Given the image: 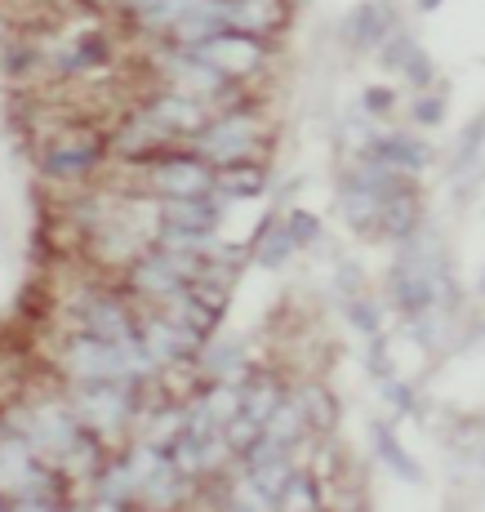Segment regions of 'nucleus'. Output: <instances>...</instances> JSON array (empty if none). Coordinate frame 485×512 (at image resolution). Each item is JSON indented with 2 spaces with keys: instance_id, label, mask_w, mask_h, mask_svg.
I'll list each match as a JSON object with an SVG mask.
<instances>
[{
  "instance_id": "412c9836",
  "label": "nucleus",
  "mask_w": 485,
  "mask_h": 512,
  "mask_svg": "<svg viewBox=\"0 0 485 512\" xmlns=\"http://www.w3.org/2000/svg\"><path fill=\"white\" fill-rule=\"evenodd\" d=\"M419 223H423V205H419V192L410 187V192L379 201V232H374V241H405Z\"/></svg>"
},
{
  "instance_id": "b1692460",
  "label": "nucleus",
  "mask_w": 485,
  "mask_h": 512,
  "mask_svg": "<svg viewBox=\"0 0 485 512\" xmlns=\"http://www.w3.org/2000/svg\"><path fill=\"white\" fill-rule=\"evenodd\" d=\"M290 472H294V455H276V459H263V464H241V477L250 481V490L263 499L267 508H276V499H281Z\"/></svg>"
},
{
  "instance_id": "2eb2a0df",
  "label": "nucleus",
  "mask_w": 485,
  "mask_h": 512,
  "mask_svg": "<svg viewBox=\"0 0 485 512\" xmlns=\"http://www.w3.org/2000/svg\"><path fill=\"white\" fill-rule=\"evenodd\" d=\"M272 187L267 161H223L214 165V196L219 201H259Z\"/></svg>"
},
{
  "instance_id": "473e14b6",
  "label": "nucleus",
  "mask_w": 485,
  "mask_h": 512,
  "mask_svg": "<svg viewBox=\"0 0 485 512\" xmlns=\"http://www.w3.org/2000/svg\"><path fill=\"white\" fill-rule=\"evenodd\" d=\"M397 90L392 85H365L361 98H356V112L365 116V121H383V116L397 112Z\"/></svg>"
},
{
  "instance_id": "5701e85b",
  "label": "nucleus",
  "mask_w": 485,
  "mask_h": 512,
  "mask_svg": "<svg viewBox=\"0 0 485 512\" xmlns=\"http://www.w3.org/2000/svg\"><path fill=\"white\" fill-rule=\"evenodd\" d=\"M263 432L276 441V446L290 450V455H294L299 446H308V437H312V432H308V419H303V410L294 406L290 392H285V397L272 406V415L263 419Z\"/></svg>"
},
{
  "instance_id": "7ed1b4c3",
  "label": "nucleus",
  "mask_w": 485,
  "mask_h": 512,
  "mask_svg": "<svg viewBox=\"0 0 485 512\" xmlns=\"http://www.w3.org/2000/svg\"><path fill=\"white\" fill-rule=\"evenodd\" d=\"M112 139L98 130H63L41 147V174L54 183H89L103 170Z\"/></svg>"
},
{
  "instance_id": "393cba45",
  "label": "nucleus",
  "mask_w": 485,
  "mask_h": 512,
  "mask_svg": "<svg viewBox=\"0 0 485 512\" xmlns=\"http://www.w3.org/2000/svg\"><path fill=\"white\" fill-rule=\"evenodd\" d=\"M276 508H325V486L316 481V472L308 464H294L290 472V481H285V490H281V499H276Z\"/></svg>"
},
{
  "instance_id": "bb28decb",
  "label": "nucleus",
  "mask_w": 485,
  "mask_h": 512,
  "mask_svg": "<svg viewBox=\"0 0 485 512\" xmlns=\"http://www.w3.org/2000/svg\"><path fill=\"white\" fill-rule=\"evenodd\" d=\"M281 223H285V232H290L294 250H316V245L325 241V219L321 214H312L308 205H285Z\"/></svg>"
},
{
  "instance_id": "f8f14e48",
  "label": "nucleus",
  "mask_w": 485,
  "mask_h": 512,
  "mask_svg": "<svg viewBox=\"0 0 485 512\" xmlns=\"http://www.w3.org/2000/svg\"><path fill=\"white\" fill-rule=\"evenodd\" d=\"M392 27H401V23H397V9H392L388 0H361V5H352L348 14H343L339 36L348 49H356V54H374V49L388 41Z\"/></svg>"
},
{
  "instance_id": "a211bd4d",
  "label": "nucleus",
  "mask_w": 485,
  "mask_h": 512,
  "mask_svg": "<svg viewBox=\"0 0 485 512\" xmlns=\"http://www.w3.org/2000/svg\"><path fill=\"white\" fill-rule=\"evenodd\" d=\"M370 446H374V455H379V464L388 468L392 477H401L405 486H423V481H428V472H423L419 459L401 446V437L392 432V423H383V419L370 423Z\"/></svg>"
},
{
  "instance_id": "6ab92c4d",
  "label": "nucleus",
  "mask_w": 485,
  "mask_h": 512,
  "mask_svg": "<svg viewBox=\"0 0 485 512\" xmlns=\"http://www.w3.org/2000/svg\"><path fill=\"white\" fill-rule=\"evenodd\" d=\"M339 219L352 228V236L374 241V232H379V196L365 192L361 183H352L348 174H343L339 179Z\"/></svg>"
},
{
  "instance_id": "4468645a",
  "label": "nucleus",
  "mask_w": 485,
  "mask_h": 512,
  "mask_svg": "<svg viewBox=\"0 0 485 512\" xmlns=\"http://www.w3.org/2000/svg\"><path fill=\"white\" fill-rule=\"evenodd\" d=\"M156 219L187 228V232H219L223 201L214 192L210 196H156Z\"/></svg>"
},
{
  "instance_id": "c9c22d12",
  "label": "nucleus",
  "mask_w": 485,
  "mask_h": 512,
  "mask_svg": "<svg viewBox=\"0 0 485 512\" xmlns=\"http://www.w3.org/2000/svg\"><path fill=\"white\" fill-rule=\"evenodd\" d=\"M361 361H365V374H370V379H383V374L397 370V366H392V348H388V339H383V334H370Z\"/></svg>"
},
{
  "instance_id": "9b49d317",
  "label": "nucleus",
  "mask_w": 485,
  "mask_h": 512,
  "mask_svg": "<svg viewBox=\"0 0 485 512\" xmlns=\"http://www.w3.org/2000/svg\"><path fill=\"white\" fill-rule=\"evenodd\" d=\"M112 58H116L112 36L98 32V27H81V36H72V41L58 49L54 58H45V63L54 67L63 81H76V76L85 81V76H94V72H107Z\"/></svg>"
},
{
  "instance_id": "39448f33",
  "label": "nucleus",
  "mask_w": 485,
  "mask_h": 512,
  "mask_svg": "<svg viewBox=\"0 0 485 512\" xmlns=\"http://www.w3.org/2000/svg\"><path fill=\"white\" fill-rule=\"evenodd\" d=\"M58 366H63L67 379H138L130 366V348L125 339H98L89 330H72L63 339V352H58ZM147 383V379H143Z\"/></svg>"
},
{
  "instance_id": "423d86ee",
  "label": "nucleus",
  "mask_w": 485,
  "mask_h": 512,
  "mask_svg": "<svg viewBox=\"0 0 485 512\" xmlns=\"http://www.w3.org/2000/svg\"><path fill=\"white\" fill-rule=\"evenodd\" d=\"M192 54L205 58V63H210L219 76H227L232 85H245V81H254V76L267 67V58H272V45H267V36L236 32V27H219V32L205 36V41L196 45Z\"/></svg>"
},
{
  "instance_id": "f257e3e1",
  "label": "nucleus",
  "mask_w": 485,
  "mask_h": 512,
  "mask_svg": "<svg viewBox=\"0 0 485 512\" xmlns=\"http://www.w3.org/2000/svg\"><path fill=\"white\" fill-rule=\"evenodd\" d=\"M147 392H152V383L143 379H67L63 397L85 428H94L103 441H112L138 428Z\"/></svg>"
},
{
  "instance_id": "c85d7f7f",
  "label": "nucleus",
  "mask_w": 485,
  "mask_h": 512,
  "mask_svg": "<svg viewBox=\"0 0 485 512\" xmlns=\"http://www.w3.org/2000/svg\"><path fill=\"white\" fill-rule=\"evenodd\" d=\"M374 383H379V397L388 401L392 415H397V419H405V415H414V410H419V392H414V383H410V379H401L397 370L383 374V379H374Z\"/></svg>"
},
{
  "instance_id": "4be33fe9",
  "label": "nucleus",
  "mask_w": 485,
  "mask_h": 512,
  "mask_svg": "<svg viewBox=\"0 0 485 512\" xmlns=\"http://www.w3.org/2000/svg\"><path fill=\"white\" fill-rule=\"evenodd\" d=\"M294 254H299V250H294V241H290V232H285L281 214H267V219L259 223V232H254L250 263H259V268H267V272H281Z\"/></svg>"
},
{
  "instance_id": "72a5a7b5",
  "label": "nucleus",
  "mask_w": 485,
  "mask_h": 512,
  "mask_svg": "<svg viewBox=\"0 0 485 512\" xmlns=\"http://www.w3.org/2000/svg\"><path fill=\"white\" fill-rule=\"evenodd\" d=\"M481 130H485V121H481V116H472V125L459 134V161H454V174L477 170V161H481Z\"/></svg>"
},
{
  "instance_id": "0eeeda50",
  "label": "nucleus",
  "mask_w": 485,
  "mask_h": 512,
  "mask_svg": "<svg viewBox=\"0 0 485 512\" xmlns=\"http://www.w3.org/2000/svg\"><path fill=\"white\" fill-rule=\"evenodd\" d=\"M67 312H72V330H89V334H98V339L121 343L138 330V312L130 303H125L116 290H98V285H89Z\"/></svg>"
},
{
  "instance_id": "f3484780",
  "label": "nucleus",
  "mask_w": 485,
  "mask_h": 512,
  "mask_svg": "<svg viewBox=\"0 0 485 512\" xmlns=\"http://www.w3.org/2000/svg\"><path fill=\"white\" fill-rule=\"evenodd\" d=\"M192 366L201 379H227V383H236L245 374V366H250V348H245L241 339H205L201 348H196V357H192Z\"/></svg>"
},
{
  "instance_id": "7c9ffc66",
  "label": "nucleus",
  "mask_w": 485,
  "mask_h": 512,
  "mask_svg": "<svg viewBox=\"0 0 485 512\" xmlns=\"http://www.w3.org/2000/svg\"><path fill=\"white\" fill-rule=\"evenodd\" d=\"M41 63H45V49L41 45H9L5 54H0V72H5L9 81H23V76H32Z\"/></svg>"
},
{
  "instance_id": "2f4dec72",
  "label": "nucleus",
  "mask_w": 485,
  "mask_h": 512,
  "mask_svg": "<svg viewBox=\"0 0 485 512\" xmlns=\"http://www.w3.org/2000/svg\"><path fill=\"white\" fill-rule=\"evenodd\" d=\"M223 441H227V450H232V459H241L245 450L254 446V441H259V432H263V423L259 419H250V415H232L223 423Z\"/></svg>"
},
{
  "instance_id": "6e6552de",
  "label": "nucleus",
  "mask_w": 485,
  "mask_h": 512,
  "mask_svg": "<svg viewBox=\"0 0 485 512\" xmlns=\"http://www.w3.org/2000/svg\"><path fill=\"white\" fill-rule=\"evenodd\" d=\"M143 112L152 116L156 125H161L165 134H170L174 143H192L196 134L210 125V116H214V103H205V98H196V94H183V90H156L152 98L143 103Z\"/></svg>"
},
{
  "instance_id": "f03ea898",
  "label": "nucleus",
  "mask_w": 485,
  "mask_h": 512,
  "mask_svg": "<svg viewBox=\"0 0 485 512\" xmlns=\"http://www.w3.org/2000/svg\"><path fill=\"white\" fill-rule=\"evenodd\" d=\"M267 121L254 103H223L210 116L201 134L192 139V152H201L210 165L223 161H263Z\"/></svg>"
},
{
  "instance_id": "ddd939ff",
  "label": "nucleus",
  "mask_w": 485,
  "mask_h": 512,
  "mask_svg": "<svg viewBox=\"0 0 485 512\" xmlns=\"http://www.w3.org/2000/svg\"><path fill=\"white\" fill-rule=\"evenodd\" d=\"M374 54H383V67L397 72L405 85H414V90H428V85L437 81V63H432V54L414 41L405 27H392L388 41L374 49Z\"/></svg>"
},
{
  "instance_id": "c756f323",
  "label": "nucleus",
  "mask_w": 485,
  "mask_h": 512,
  "mask_svg": "<svg viewBox=\"0 0 485 512\" xmlns=\"http://www.w3.org/2000/svg\"><path fill=\"white\" fill-rule=\"evenodd\" d=\"M445 112H450V98H445V90H419V98L410 103V116L419 130H441L445 125Z\"/></svg>"
},
{
  "instance_id": "4c0bfd02",
  "label": "nucleus",
  "mask_w": 485,
  "mask_h": 512,
  "mask_svg": "<svg viewBox=\"0 0 485 512\" xmlns=\"http://www.w3.org/2000/svg\"><path fill=\"white\" fill-rule=\"evenodd\" d=\"M0 512H9V499L5 495H0Z\"/></svg>"
},
{
  "instance_id": "20e7f679",
  "label": "nucleus",
  "mask_w": 485,
  "mask_h": 512,
  "mask_svg": "<svg viewBox=\"0 0 485 512\" xmlns=\"http://www.w3.org/2000/svg\"><path fill=\"white\" fill-rule=\"evenodd\" d=\"M143 170V192L152 196H210L214 192V165L192 147H165Z\"/></svg>"
},
{
  "instance_id": "aec40b11",
  "label": "nucleus",
  "mask_w": 485,
  "mask_h": 512,
  "mask_svg": "<svg viewBox=\"0 0 485 512\" xmlns=\"http://www.w3.org/2000/svg\"><path fill=\"white\" fill-rule=\"evenodd\" d=\"M236 388H241V415H250L259 423L272 415V406L290 392L272 370H254V366H245V374L236 379Z\"/></svg>"
},
{
  "instance_id": "cd10ccee",
  "label": "nucleus",
  "mask_w": 485,
  "mask_h": 512,
  "mask_svg": "<svg viewBox=\"0 0 485 512\" xmlns=\"http://www.w3.org/2000/svg\"><path fill=\"white\" fill-rule=\"evenodd\" d=\"M348 303V326L356 334H383V326H388V312H383V303L379 299H370V294H356V299H343Z\"/></svg>"
},
{
  "instance_id": "dca6fc26",
  "label": "nucleus",
  "mask_w": 485,
  "mask_h": 512,
  "mask_svg": "<svg viewBox=\"0 0 485 512\" xmlns=\"http://www.w3.org/2000/svg\"><path fill=\"white\" fill-rule=\"evenodd\" d=\"M290 397H294V406L303 410V419H308V432H312V437H330V432L339 428V419H343V401L330 392V383H321V379L294 383Z\"/></svg>"
},
{
  "instance_id": "f704fd0d",
  "label": "nucleus",
  "mask_w": 485,
  "mask_h": 512,
  "mask_svg": "<svg viewBox=\"0 0 485 512\" xmlns=\"http://www.w3.org/2000/svg\"><path fill=\"white\" fill-rule=\"evenodd\" d=\"M334 294H339V299H356V294H365V268L356 259L334 263Z\"/></svg>"
},
{
  "instance_id": "9d476101",
  "label": "nucleus",
  "mask_w": 485,
  "mask_h": 512,
  "mask_svg": "<svg viewBox=\"0 0 485 512\" xmlns=\"http://www.w3.org/2000/svg\"><path fill=\"white\" fill-rule=\"evenodd\" d=\"M361 156L388 165V170L405 174V179H423V174L437 165V152H432V143H423L419 134H401V130H374V139L365 143Z\"/></svg>"
},
{
  "instance_id": "1a4fd4ad",
  "label": "nucleus",
  "mask_w": 485,
  "mask_h": 512,
  "mask_svg": "<svg viewBox=\"0 0 485 512\" xmlns=\"http://www.w3.org/2000/svg\"><path fill=\"white\" fill-rule=\"evenodd\" d=\"M138 339H143V348L156 357V366H192L196 348H201V334H192L187 326H178L174 317H165V312H147V317H138Z\"/></svg>"
},
{
  "instance_id": "a878e982",
  "label": "nucleus",
  "mask_w": 485,
  "mask_h": 512,
  "mask_svg": "<svg viewBox=\"0 0 485 512\" xmlns=\"http://www.w3.org/2000/svg\"><path fill=\"white\" fill-rule=\"evenodd\" d=\"M116 205H121V196H107V192H81L72 205H67V219L76 223L81 232H94L98 223H107L116 214Z\"/></svg>"
},
{
  "instance_id": "e433bc0d",
  "label": "nucleus",
  "mask_w": 485,
  "mask_h": 512,
  "mask_svg": "<svg viewBox=\"0 0 485 512\" xmlns=\"http://www.w3.org/2000/svg\"><path fill=\"white\" fill-rule=\"evenodd\" d=\"M441 5H445V0H419V9H423V14H437Z\"/></svg>"
}]
</instances>
